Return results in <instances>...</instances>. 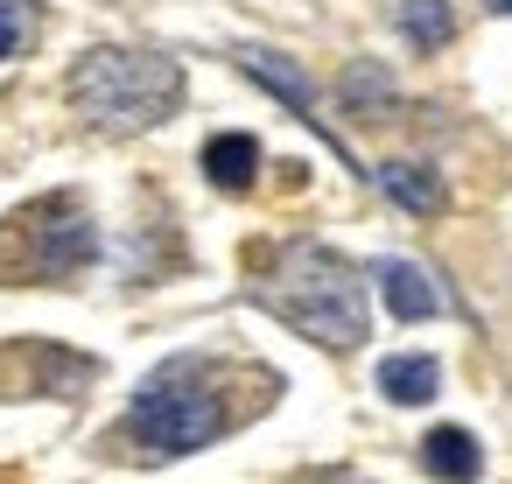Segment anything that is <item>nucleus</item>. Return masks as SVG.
<instances>
[{
	"instance_id": "nucleus-1",
	"label": "nucleus",
	"mask_w": 512,
	"mask_h": 484,
	"mask_svg": "<svg viewBox=\"0 0 512 484\" xmlns=\"http://www.w3.org/2000/svg\"><path fill=\"white\" fill-rule=\"evenodd\" d=\"M260 302L330 351H351L365 337V281L330 246H288L281 267L260 281Z\"/></svg>"
},
{
	"instance_id": "nucleus-2",
	"label": "nucleus",
	"mask_w": 512,
	"mask_h": 484,
	"mask_svg": "<svg viewBox=\"0 0 512 484\" xmlns=\"http://www.w3.org/2000/svg\"><path fill=\"white\" fill-rule=\"evenodd\" d=\"M71 99L92 127L106 134H141L155 120L176 113L183 99V71L169 57H148V50H92L78 71H71Z\"/></svg>"
},
{
	"instance_id": "nucleus-3",
	"label": "nucleus",
	"mask_w": 512,
	"mask_h": 484,
	"mask_svg": "<svg viewBox=\"0 0 512 484\" xmlns=\"http://www.w3.org/2000/svg\"><path fill=\"white\" fill-rule=\"evenodd\" d=\"M225 428V400L204 358H169L141 379L134 393V435L148 442V456H190L204 442H218Z\"/></svg>"
},
{
	"instance_id": "nucleus-4",
	"label": "nucleus",
	"mask_w": 512,
	"mask_h": 484,
	"mask_svg": "<svg viewBox=\"0 0 512 484\" xmlns=\"http://www.w3.org/2000/svg\"><path fill=\"white\" fill-rule=\"evenodd\" d=\"M22 225H29V239H36V253H29V274H36V281H64V274H78V267L99 253L92 218H85L78 204H64V197L36 204Z\"/></svg>"
},
{
	"instance_id": "nucleus-5",
	"label": "nucleus",
	"mask_w": 512,
	"mask_h": 484,
	"mask_svg": "<svg viewBox=\"0 0 512 484\" xmlns=\"http://www.w3.org/2000/svg\"><path fill=\"white\" fill-rule=\"evenodd\" d=\"M372 274H379V295H386V309H393L400 323H428V316L442 309V288L428 281V267H414V260H379Z\"/></svg>"
},
{
	"instance_id": "nucleus-6",
	"label": "nucleus",
	"mask_w": 512,
	"mask_h": 484,
	"mask_svg": "<svg viewBox=\"0 0 512 484\" xmlns=\"http://www.w3.org/2000/svg\"><path fill=\"white\" fill-rule=\"evenodd\" d=\"M204 169H211L218 190H253V176H260V141H253V134H218V141L204 148Z\"/></svg>"
},
{
	"instance_id": "nucleus-7",
	"label": "nucleus",
	"mask_w": 512,
	"mask_h": 484,
	"mask_svg": "<svg viewBox=\"0 0 512 484\" xmlns=\"http://www.w3.org/2000/svg\"><path fill=\"white\" fill-rule=\"evenodd\" d=\"M435 386H442L435 358H386V365H379V393H386V400H400V407L435 400Z\"/></svg>"
},
{
	"instance_id": "nucleus-8",
	"label": "nucleus",
	"mask_w": 512,
	"mask_h": 484,
	"mask_svg": "<svg viewBox=\"0 0 512 484\" xmlns=\"http://www.w3.org/2000/svg\"><path fill=\"white\" fill-rule=\"evenodd\" d=\"M421 463H428L435 477H449V484H470V477H477V442H470L463 428H435V435L421 442Z\"/></svg>"
},
{
	"instance_id": "nucleus-9",
	"label": "nucleus",
	"mask_w": 512,
	"mask_h": 484,
	"mask_svg": "<svg viewBox=\"0 0 512 484\" xmlns=\"http://www.w3.org/2000/svg\"><path fill=\"white\" fill-rule=\"evenodd\" d=\"M379 190H386L393 204H407V211H442V183H435L421 162H386V169H379Z\"/></svg>"
},
{
	"instance_id": "nucleus-10",
	"label": "nucleus",
	"mask_w": 512,
	"mask_h": 484,
	"mask_svg": "<svg viewBox=\"0 0 512 484\" xmlns=\"http://www.w3.org/2000/svg\"><path fill=\"white\" fill-rule=\"evenodd\" d=\"M400 36H407V43H421V50H442V43L456 36L449 0H400Z\"/></svg>"
},
{
	"instance_id": "nucleus-11",
	"label": "nucleus",
	"mask_w": 512,
	"mask_h": 484,
	"mask_svg": "<svg viewBox=\"0 0 512 484\" xmlns=\"http://www.w3.org/2000/svg\"><path fill=\"white\" fill-rule=\"evenodd\" d=\"M344 99L351 106H372V120L393 106V85H386V71H372V64H358V71H344Z\"/></svg>"
},
{
	"instance_id": "nucleus-12",
	"label": "nucleus",
	"mask_w": 512,
	"mask_h": 484,
	"mask_svg": "<svg viewBox=\"0 0 512 484\" xmlns=\"http://www.w3.org/2000/svg\"><path fill=\"white\" fill-rule=\"evenodd\" d=\"M22 36H29V15L15 8V0H0V57H15V50H22Z\"/></svg>"
},
{
	"instance_id": "nucleus-13",
	"label": "nucleus",
	"mask_w": 512,
	"mask_h": 484,
	"mask_svg": "<svg viewBox=\"0 0 512 484\" xmlns=\"http://www.w3.org/2000/svg\"><path fill=\"white\" fill-rule=\"evenodd\" d=\"M491 8H498V15H512V0H491Z\"/></svg>"
}]
</instances>
